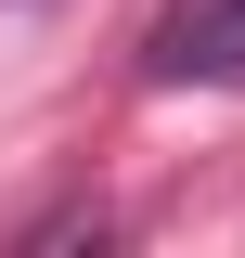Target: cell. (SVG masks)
Masks as SVG:
<instances>
[{"label":"cell","mask_w":245,"mask_h":258,"mask_svg":"<svg viewBox=\"0 0 245 258\" xmlns=\"http://www.w3.org/2000/svg\"><path fill=\"white\" fill-rule=\"evenodd\" d=\"M142 78L155 91H232L245 78V0H168L142 39Z\"/></svg>","instance_id":"obj_1"}]
</instances>
